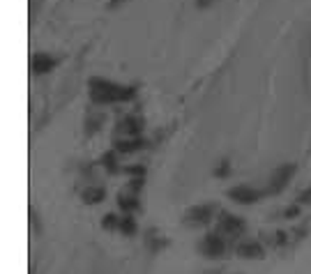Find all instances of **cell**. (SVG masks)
Segmentation results:
<instances>
[{
    "mask_svg": "<svg viewBox=\"0 0 311 274\" xmlns=\"http://www.w3.org/2000/svg\"><path fill=\"white\" fill-rule=\"evenodd\" d=\"M88 88H90V99L95 104H118V102H129L136 97V88L120 85L106 78H90Z\"/></svg>",
    "mask_w": 311,
    "mask_h": 274,
    "instance_id": "6da1fadb",
    "label": "cell"
},
{
    "mask_svg": "<svg viewBox=\"0 0 311 274\" xmlns=\"http://www.w3.org/2000/svg\"><path fill=\"white\" fill-rule=\"evenodd\" d=\"M212 214H214V205L207 203V205H194L185 212V224L191 226H205L212 221Z\"/></svg>",
    "mask_w": 311,
    "mask_h": 274,
    "instance_id": "7a4b0ae2",
    "label": "cell"
},
{
    "mask_svg": "<svg viewBox=\"0 0 311 274\" xmlns=\"http://www.w3.org/2000/svg\"><path fill=\"white\" fill-rule=\"evenodd\" d=\"M295 164H284V166H279L277 170L272 173V177H270V192L272 194H279V192H284V187L290 182V177L295 175Z\"/></svg>",
    "mask_w": 311,
    "mask_h": 274,
    "instance_id": "3957f363",
    "label": "cell"
},
{
    "mask_svg": "<svg viewBox=\"0 0 311 274\" xmlns=\"http://www.w3.org/2000/svg\"><path fill=\"white\" fill-rule=\"evenodd\" d=\"M261 196H263V192H258V189H254V187H247V185L228 189V198L235 201V203H240V205L256 203V201H261Z\"/></svg>",
    "mask_w": 311,
    "mask_h": 274,
    "instance_id": "277c9868",
    "label": "cell"
},
{
    "mask_svg": "<svg viewBox=\"0 0 311 274\" xmlns=\"http://www.w3.org/2000/svg\"><path fill=\"white\" fill-rule=\"evenodd\" d=\"M242 230H245V221L240 217L228 212H224L219 217V233H224V235H240Z\"/></svg>",
    "mask_w": 311,
    "mask_h": 274,
    "instance_id": "5b68a950",
    "label": "cell"
},
{
    "mask_svg": "<svg viewBox=\"0 0 311 274\" xmlns=\"http://www.w3.org/2000/svg\"><path fill=\"white\" fill-rule=\"evenodd\" d=\"M201 251L205 253L207 258H221L224 256V251H226V244H224V240L219 235H207L205 240L201 242Z\"/></svg>",
    "mask_w": 311,
    "mask_h": 274,
    "instance_id": "8992f818",
    "label": "cell"
},
{
    "mask_svg": "<svg viewBox=\"0 0 311 274\" xmlns=\"http://www.w3.org/2000/svg\"><path fill=\"white\" fill-rule=\"evenodd\" d=\"M55 65H58V58L51 55V53H35V58H33V71L35 74H49Z\"/></svg>",
    "mask_w": 311,
    "mask_h": 274,
    "instance_id": "52a82bcc",
    "label": "cell"
},
{
    "mask_svg": "<svg viewBox=\"0 0 311 274\" xmlns=\"http://www.w3.org/2000/svg\"><path fill=\"white\" fill-rule=\"evenodd\" d=\"M238 256L240 258H263V247L258 242H242L238 247Z\"/></svg>",
    "mask_w": 311,
    "mask_h": 274,
    "instance_id": "ba28073f",
    "label": "cell"
},
{
    "mask_svg": "<svg viewBox=\"0 0 311 274\" xmlns=\"http://www.w3.org/2000/svg\"><path fill=\"white\" fill-rule=\"evenodd\" d=\"M120 129H125L129 136L138 138V134H141V129H143V120L141 118H125L122 125H120Z\"/></svg>",
    "mask_w": 311,
    "mask_h": 274,
    "instance_id": "9c48e42d",
    "label": "cell"
},
{
    "mask_svg": "<svg viewBox=\"0 0 311 274\" xmlns=\"http://www.w3.org/2000/svg\"><path fill=\"white\" fill-rule=\"evenodd\" d=\"M104 196H106V192H104L102 187H88L86 192H83V201H86L88 205H95V203H102Z\"/></svg>",
    "mask_w": 311,
    "mask_h": 274,
    "instance_id": "30bf717a",
    "label": "cell"
},
{
    "mask_svg": "<svg viewBox=\"0 0 311 274\" xmlns=\"http://www.w3.org/2000/svg\"><path fill=\"white\" fill-rule=\"evenodd\" d=\"M145 143H143V138H129V141H118L115 143V150L118 152H136V150H141Z\"/></svg>",
    "mask_w": 311,
    "mask_h": 274,
    "instance_id": "8fae6325",
    "label": "cell"
},
{
    "mask_svg": "<svg viewBox=\"0 0 311 274\" xmlns=\"http://www.w3.org/2000/svg\"><path fill=\"white\" fill-rule=\"evenodd\" d=\"M118 203H120V208L122 210H136L138 208V201H136V196L131 194V196H127V194H120V198H118Z\"/></svg>",
    "mask_w": 311,
    "mask_h": 274,
    "instance_id": "7c38bea8",
    "label": "cell"
},
{
    "mask_svg": "<svg viewBox=\"0 0 311 274\" xmlns=\"http://www.w3.org/2000/svg\"><path fill=\"white\" fill-rule=\"evenodd\" d=\"M120 228L125 235H134L136 233V224H134V219L131 217H125V219H120Z\"/></svg>",
    "mask_w": 311,
    "mask_h": 274,
    "instance_id": "4fadbf2b",
    "label": "cell"
},
{
    "mask_svg": "<svg viewBox=\"0 0 311 274\" xmlns=\"http://www.w3.org/2000/svg\"><path fill=\"white\" fill-rule=\"evenodd\" d=\"M102 226H104V228H106V230H111V228H118V226H120V219H118V217H115L113 212H109V214H106V217H104Z\"/></svg>",
    "mask_w": 311,
    "mask_h": 274,
    "instance_id": "5bb4252c",
    "label": "cell"
},
{
    "mask_svg": "<svg viewBox=\"0 0 311 274\" xmlns=\"http://www.w3.org/2000/svg\"><path fill=\"white\" fill-rule=\"evenodd\" d=\"M102 161H104V166H106L109 170H115V157H113V152H106L102 157Z\"/></svg>",
    "mask_w": 311,
    "mask_h": 274,
    "instance_id": "9a60e30c",
    "label": "cell"
},
{
    "mask_svg": "<svg viewBox=\"0 0 311 274\" xmlns=\"http://www.w3.org/2000/svg\"><path fill=\"white\" fill-rule=\"evenodd\" d=\"M228 170H230L228 161H221V166H219V168L214 170V175H217V177H224V175H228Z\"/></svg>",
    "mask_w": 311,
    "mask_h": 274,
    "instance_id": "2e32d148",
    "label": "cell"
},
{
    "mask_svg": "<svg viewBox=\"0 0 311 274\" xmlns=\"http://www.w3.org/2000/svg\"><path fill=\"white\" fill-rule=\"evenodd\" d=\"M297 201H300V203H311V187L300 194V198H297Z\"/></svg>",
    "mask_w": 311,
    "mask_h": 274,
    "instance_id": "e0dca14e",
    "label": "cell"
},
{
    "mask_svg": "<svg viewBox=\"0 0 311 274\" xmlns=\"http://www.w3.org/2000/svg\"><path fill=\"white\" fill-rule=\"evenodd\" d=\"M284 214L288 217V219H293V217H300V208H297V205H295V208H288Z\"/></svg>",
    "mask_w": 311,
    "mask_h": 274,
    "instance_id": "ac0fdd59",
    "label": "cell"
},
{
    "mask_svg": "<svg viewBox=\"0 0 311 274\" xmlns=\"http://www.w3.org/2000/svg\"><path fill=\"white\" fill-rule=\"evenodd\" d=\"M212 3H214V0H196V7H201V10H203V7H210Z\"/></svg>",
    "mask_w": 311,
    "mask_h": 274,
    "instance_id": "d6986e66",
    "label": "cell"
},
{
    "mask_svg": "<svg viewBox=\"0 0 311 274\" xmlns=\"http://www.w3.org/2000/svg\"><path fill=\"white\" fill-rule=\"evenodd\" d=\"M127 173H134V175H143V168H141V166H134V168H127Z\"/></svg>",
    "mask_w": 311,
    "mask_h": 274,
    "instance_id": "ffe728a7",
    "label": "cell"
},
{
    "mask_svg": "<svg viewBox=\"0 0 311 274\" xmlns=\"http://www.w3.org/2000/svg\"><path fill=\"white\" fill-rule=\"evenodd\" d=\"M120 3H125V0H109V7H111V10H113V7H118V5H120Z\"/></svg>",
    "mask_w": 311,
    "mask_h": 274,
    "instance_id": "44dd1931",
    "label": "cell"
}]
</instances>
